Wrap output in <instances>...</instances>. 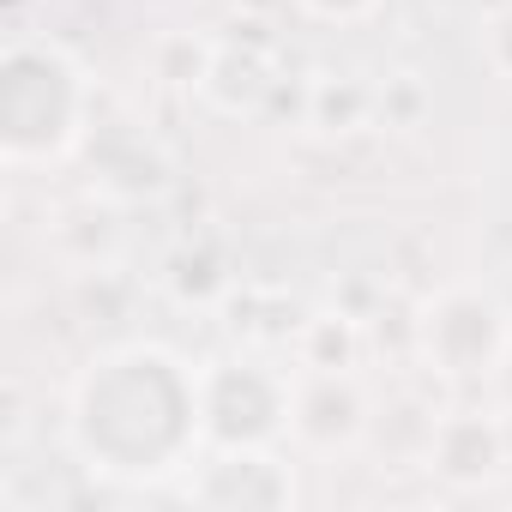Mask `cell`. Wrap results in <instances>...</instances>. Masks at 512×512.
<instances>
[{
	"instance_id": "9",
	"label": "cell",
	"mask_w": 512,
	"mask_h": 512,
	"mask_svg": "<svg viewBox=\"0 0 512 512\" xmlns=\"http://www.w3.org/2000/svg\"><path fill=\"white\" fill-rule=\"evenodd\" d=\"M296 7L308 19H320V25H362V19H374L386 7V0H296Z\"/></svg>"
},
{
	"instance_id": "3",
	"label": "cell",
	"mask_w": 512,
	"mask_h": 512,
	"mask_svg": "<svg viewBox=\"0 0 512 512\" xmlns=\"http://www.w3.org/2000/svg\"><path fill=\"white\" fill-rule=\"evenodd\" d=\"M416 356L446 386L500 380L512 362V314L482 284H446L416 314Z\"/></svg>"
},
{
	"instance_id": "2",
	"label": "cell",
	"mask_w": 512,
	"mask_h": 512,
	"mask_svg": "<svg viewBox=\"0 0 512 512\" xmlns=\"http://www.w3.org/2000/svg\"><path fill=\"white\" fill-rule=\"evenodd\" d=\"M91 139V73L55 37L0 49V157L7 169H55Z\"/></svg>"
},
{
	"instance_id": "5",
	"label": "cell",
	"mask_w": 512,
	"mask_h": 512,
	"mask_svg": "<svg viewBox=\"0 0 512 512\" xmlns=\"http://www.w3.org/2000/svg\"><path fill=\"white\" fill-rule=\"evenodd\" d=\"M187 500L217 512H278L296 506V470L272 446H205L187 470Z\"/></svg>"
},
{
	"instance_id": "6",
	"label": "cell",
	"mask_w": 512,
	"mask_h": 512,
	"mask_svg": "<svg viewBox=\"0 0 512 512\" xmlns=\"http://www.w3.org/2000/svg\"><path fill=\"white\" fill-rule=\"evenodd\" d=\"M368 434V398L350 368H296L290 440L314 452H350Z\"/></svg>"
},
{
	"instance_id": "7",
	"label": "cell",
	"mask_w": 512,
	"mask_h": 512,
	"mask_svg": "<svg viewBox=\"0 0 512 512\" xmlns=\"http://www.w3.org/2000/svg\"><path fill=\"white\" fill-rule=\"evenodd\" d=\"M506 464V428L488 410H452L428 428V470L446 488H482Z\"/></svg>"
},
{
	"instance_id": "8",
	"label": "cell",
	"mask_w": 512,
	"mask_h": 512,
	"mask_svg": "<svg viewBox=\"0 0 512 512\" xmlns=\"http://www.w3.org/2000/svg\"><path fill=\"white\" fill-rule=\"evenodd\" d=\"M476 49H482L488 73L512 85V0H500V7L482 19V37H476Z\"/></svg>"
},
{
	"instance_id": "1",
	"label": "cell",
	"mask_w": 512,
	"mask_h": 512,
	"mask_svg": "<svg viewBox=\"0 0 512 512\" xmlns=\"http://www.w3.org/2000/svg\"><path fill=\"white\" fill-rule=\"evenodd\" d=\"M61 434L79 470L103 482L127 488L169 482L193 470L205 452L199 368L151 338L109 344L73 374Z\"/></svg>"
},
{
	"instance_id": "4",
	"label": "cell",
	"mask_w": 512,
	"mask_h": 512,
	"mask_svg": "<svg viewBox=\"0 0 512 512\" xmlns=\"http://www.w3.org/2000/svg\"><path fill=\"white\" fill-rule=\"evenodd\" d=\"M205 446H278L296 410V374L260 356H217L199 368Z\"/></svg>"
}]
</instances>
